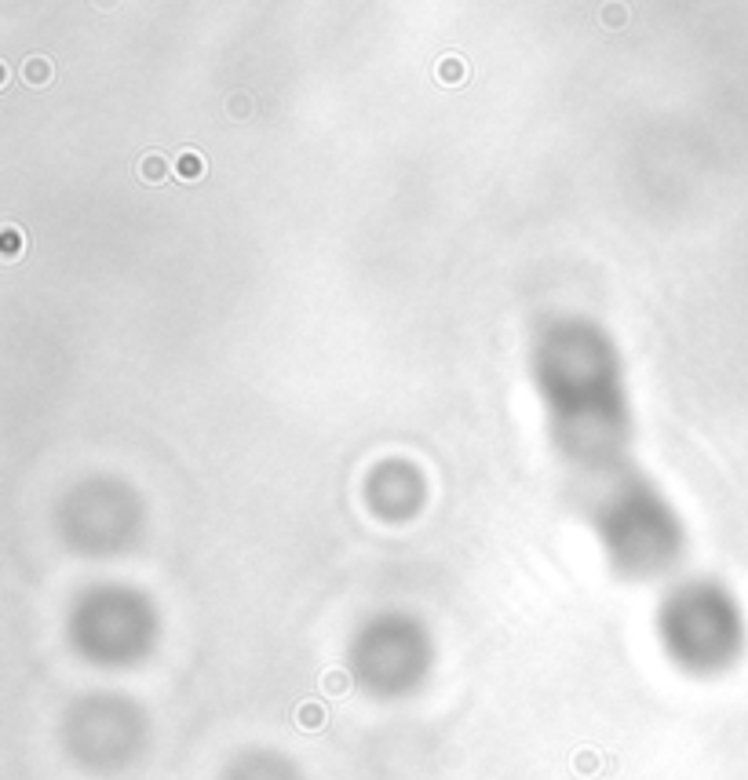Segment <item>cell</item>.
Listing matches in <instances>:
<instances>
[{"instance_id":"7a4b0ae2","label":"cell","mask_w":748,"mask_h":780,"mask_svg":"<svg viewBox=\"0 0 748 780\" xmlns=\"http://www.w3.org/2000/svg\"><path fill=\"white\" fill-rule=\"evenodd\" d=\"M661 642H665L668 660L679 664V671L708 675L734 657L738 631H734V620L723 606L701 595H683L668 606L665 624H661Z\"/></svg>"},{"instance_id":"3957f363","label":"cell","mask_w":748,"mask_h":780,"mask_svg":"<svg viewBox=\"0 0 748 780\" xmlns=\"http://www.w3.org/2000/svg\"><path fill=\"white\" fill-rule=\"evenodd\" d=\"M223 780H300V770L274 751H252L223 773Z\"/></svg>"},{"instance_id":"6da1fadb","label":"cell","mask_w":748,"mask_h":780,"mask_svg":"<svg viewBox=\"0 0 748 780\" xmlns=\"http://www.w3.org/2000/svg\"><path fill=\"white\" fill-rule=\"evenodd\" d=\"M431 649L406 624H376L351 653V675L376 700H402L424 686Z\"/></svg>"},{"instance_id":"277c9868","label":"cell","mask_w":748,"mask_h":780,"mask_svg":"<svg viewBox=\"0 0 748 780\" xmlns=\"http://www.w3.org/2000/svg\"><path fill=\"white\" fill-rule=\"evenodd\" d=\"M606 22H624V8H606Z\"/></svg>"}]
</instances>
